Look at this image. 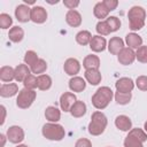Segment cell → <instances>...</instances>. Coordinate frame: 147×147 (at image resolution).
I'll return each instance as SVG.
<instances>
[{
    "instance_id": "1",
    "label": "cell",
    "mask_w": 147,
    "mask_h": 147,
    "mask_svg": "<svg viewBox=\"0 0 147 147\" xmlns=\"http://www.w3.org/2000/svg\"><path fill=\"white\" fill-rule=\"evenodd\" d=\"M113 98H114V92L111 91V88L108 86H101L92 95L91 101H92V105L94 106V108L102 110L108 107V105L110 103Z\"/></svg>"
},
{
    "instance_id": "2",
    "label": "cell",
    "mask_w": 147,
    "mask_h": 147,
    "mask_svg": "<svg viewBox=\"0 0 147 147\" xmlns=\"http://www.w3.org/2000/svg\"><path fill=\"white\" fill-rule=\"evenodd\" d=\"M127 18L130 22V29L132 31H139L145 25L146 10L140 6H133L129 9Z\"/></svg>"
},
{
    "instance_id": "3",
    "label": "cell",
    "mask_w": 147,
    "mask_h": 147,
    "mask_svg": "<svg viewBox=\"0 0 147 147\" xmlns=\"http://www.w3.org/2000/svg\"><path fill=\"white\" fill-rule=\"evenodd\" d=\"M108 124V119L102 111H94L88 124V133L92 136H100L105 132Z\"/></svg>"
},
{
    "instance_id": "4",
    "label": "cell",
    "mask_w": 147,
    "mask_h": 147,
    "mask_svg": "<svg viewBox=\"0 0 147 147\" xmlns=\"http://www.w3.org/2000/svg\"><path fill=\"white\" fill-rule=\"evenodd\" d=\"M41 133L46 139L52 140V141H61L65 136V131L63 126L57 123L44 124L41 129Z\"/></svg>"
},
{
    "instance_id": "5",
    "label": "cell",
    "mask_w": 147,
    "mask_h": 147,
    "mask_svg": "<svg viewBox=\"0 0 147 147\" xmlns=\"http://www.w3.org/2000/svg\"><path fill=\"white\" fill-rule=\"evenodd\" d=\"M36 96H37V93H36L34 90L23 88L17 94L16 106L18 108H21V109H28L29 107H31V105L36 100Z\"/></svg>"
},
{
    "instance_id": "6",
    "label": "cell",
    "mask_w": 147,
    "mask_h": 147,
    "mask_svg": "<svg viewBox=\"0 0 147 147\" xmlns=\"http://www.w3.org/2000/svg\"><path fill=\"white\" fill-rule=\"evenodd\" d=\"M6 136L11 144H21L24 140V130L18 125H13L8 127Z\"/></svg>"
},
{
    "instance_id": "7",
    "label": "cell",
    "mask_w": 147,
    "mask_h": 147,
    "mask_svg": "<svg viewBox=\"0 0 147 147\" xmlns=\"http://www.w3.org/2000/svg\"><path fill=\"white\" fill-rule=\"evenodd\" d=\"M15 17L21 23H26L31 21V8L25 3L18 5L15 8Z\"/></svg>"
},
{
    "instance_id": "8",
    "label": "cell",
    "mask_w": 147,
    "mask_h": 147,
    "mask_svg": "<svg viewBox=\"0 0 147 147\" xmlns=\"http://www.w3.org/2000/svg\"><path fill=\"white\" fill-rule=\"evenodd\" d=\"M117 60L123 65H130L136 60V52L129 47H124L117 55Z\"/></svg>"
},
{
    "instance_id": "9",
    "label": "cell",
    "mask_w": 147,
    "mask_h": 147,
    "mask_svg": "<svg viewBox=\"0 0 147 147\" xmlns=\"http://www.w3.org/2000/svg\"><path fill=\"white\" fill-rule=\"evenodd\" d=\"M134 82L130 77H122L116 80L115 87L117 92H123V93H131L132 90L134 88Z\"/></svg>"
},
{
    "instance_id": "10",
    "label": "cell",
    "mask_w": 147,
    "mask_h": 147,
    "mask_svg": "<svg viewBox=\"0 0 147 147\" xmlns=\"http://www.w3.org/2000/svg\"><path fill=\"white\" fill-rule=\"evenodd\" d=\"M77 101V98L74 93L71 92H64L61 96H60V107L64 113L70 111L71 107L75 105V102Z\"/></svg>"
},
{
    "instance_id": "11",
    "label": "cell",
    "mask_w": 147,
    "mask_h": 147,
    "mask_svg": "<svg viewBox=\"0 0 147 147\" xmlns=\"http://www.w3.org/2000/svg\"><path fill=\"white\" fill-rule=\"evenodd\" d=\"M47 20V11L41 6H33L31 8V21L37 24H42Z\"/></svg>"
},
{
    "instance_id": "12",
    "label": "cell",
    "mask_w": 147,
    "mask_h": 147,
    "mask_svg": "<svg viewBox=\"0 0 147 147\" xmlns=\"http://www.w3.org/2000/svg\"><path fill=\"white\" fill-rule=\"evenodd\" d=\"M63 70L67 75H69L71 77H75L80 71V63L77 59H74V57L67 59L64 64H63Z\"/></svg>"
},
{
    "instance_id": "13",
    "label": "cell",
    "mask_w": 147,
    "mask_h": 147,
    "mask_svg": "<svg viewBox=\"0 0 147 147\" xmlns=\"http://www.w3.org/2000/svg\"><path fill=\"white\" fill-rule=\"evenodd\" d=\"M107 40L105 37L102 36H93L91 41H90V48L92 49V52H95V53H100V52H103L106 48H107Z\"/></svg>"
},
{
    "instance_id": "14",
    "label": "cell",
    "mask_w": 147,
    "mask_h": 147,
    "mask_svg": "<svg viewBox=\"0 0 147 147\" xmlns=\"http://www.w3.org/2000/svg\"><path fill=\"white\" fill-rule=\"evenodd\" d=\"M107 48L113 55H118L119 52L124 48V40L119 37H113L107 44Z\"/></svg>"
},
{
    "instance_id": "15",
    "label": "cell",
    "mask_w": 147,
    "mask_h": 147,
    "mask_svg": "<svg viewBox=\"0 0 147 147\" xmlns=\"http://www.w3.org/2000/svg\"><path fill=\"white\" fill-rule=\"evenodd\" d=\"M115 126L124 132H129L132 129V121L126 115H118L115 118Z\"/></svg>"
},
{
    "instance_id": "16",
    "label": "cell",
    "mask_w": 147,
    "mask_h": 147,
    "mask_svg": "<svg viewBox=\"0 0 147 147\" xmlns=\"http://www.w3.org/2000/svg\"><path fill=\"white\" fill-rule=\"evenodd\" d=\"M82 15L79 11H77L76 9L72 10H68L65 14V22L72 26V28H78L82 24Z\"/></svg>"
},
{
    "instance_id": "17",
    "label": "cell",
    "mask_w": 147,
    "mask_h": 147,
    "mask_svg": "<svg viewBox=\"0 0 147 147\" xmlns=\"http://www.w3.org/2000/svg\"><path fill=\"white\" fill-rule=\"evenodd\" d=\"M84 77L86 79V82L91 85H98L99 83H101L102 76L101 72L99 71V69H87L84 72Z\"/></svg>"
},
{
    "instance_id": "18",
    "label": "cell",
    "mask_w": 147,
    "mask_h": 147,
    "mask_svg": "<svg viewBox=\"0 0 147 147\" xmlns=\"http://www.w3.org/2000/svg\"><path fill=\"white\" fill-rule=\"evenodd\" d=\"M125 42L129 46V48H131V49H138L139 47L142 46V38L138 33L131 32V33H127L125 36Z\"/></svg>"
},
{
    "instance_id": "19",
    "label": "cell",
    "mask_w": 147,
    "mask_h": 147,
    "mask_svg": "<svg viewBox=\"0 0 147 147\" xmlns=\"http://www.w3.org/2000/svg\"><path fill=\"white\" fill-rule=\"evenodd\" d=\"M18 93V86L16 83L2 84L0 87V95L2 98H11Z\"/></svg>"
},
{
    "instance_id": "20",
    "label": "cell",
    "mask_w": 147,
    "mask_h": 147,
    "mask_svg": "<svg viewBox=\"0 0 147 147\" xmlns=\"http://www.w3.org/2000/svg\"><path fill=\"white\" fill-rule=\"evenodd\" d=\"M69 88L72 91V92H83L86 87V82L85 79H83L82 77L79 76H75V77H71L70 80H69Z\"/></svg>"
},
{
    "instance_id": "21",
    "label": "cell",
    "mask_w": 147,
    "mask_h": 147,
    "mask_svg": "<svg viewBox=\"0 0 147 147\" xmlns=\"http://www.w3.org/2000/svg\"><path fill=\"white\" fill-rule=\"evenodd\" d=\"M31 74L30 67H28L25 63L24 64H18L15 67V80L17 83H23L24 79Z\"/></svg>"
},
{
    "instance_id": "22",
    "label": "cell",
    "mask_w": 147,
    "mask_h": 147,
    "mask_svg": "<svg viewBox=\"0 0 147 147\" xmlns=\"http://www.w3.org/2000/svg\"><path fill=\"white\" fill-rule=\"evenodd\" d=\"M0 79L3 83H10L13 79H15V68L10 65H3L0 69Z\"/></svg>"
},
{
    "instance_id": "23",
    "label": "cell",
    "mask_w": 147,
    "mask_h": 147,
    "mask_svg": "<svg viewBox=\"0 0 147 147\" xmlns=\"http://www.w3.org/2000/svg\"><path fill=\"white\" fill-rule=\"evenodd\" d=\"M86 110H87V107H86V105L83 102V101H76L75 102V105L71 107V109H70V114H71V116L72 117H75V118H79V117H83L85 114H86Z\"/></svg>"
},
{
    "instance_id": "24",
    "label": "cell",
    "mask_w": 147,
    "mask_h": 147,
    "mask_svg": "<svg viewBox=\"0 0 147 147\" xmlns=\"http://www.w3.org/2000/svg\"><path fill=\"white\" fill-rule=\"evenodd\" d=\"M45 117L49 123H57L61 119V111L56 107L49 106L45 110Z\"/></svg>"
},
{
    "instance_id": "25",
    "label": "cell",
    "mask_w": 147,
    "mask_h": 147,
    "mask_svg": "<svg viewBox=\"0 0 147 147\" xmlns=\"http://www.w3.org/2000/svg\"><path fill=\"white\" fill-rule=\"evenodd\" d=\"M8 38L13 42H21L23 40V38H24V30L18 25L13 26V28L9 29Z\"/></svg>"
},
{
    "instance_id": "26",
    "label": "cell",
    "mask_w": 147,
    "mask_h": 147,
    "mask_svg": "<svg viewBox=\"0 0 147 147\" xmlns=\"http://www.w3.org/2000/svg\"><path fill=\"white\" fill-rule=\"evenodd\" d=\"M83 67L85 68V70H87V69H99L100 68L99 56L94 55V54H90V55L85 56V59L83 61Z\"/></svg>"
},
{
    "instance_id": "27",
    "label": "cell",
    "mask_w": 147,
    "mask_h": 147,
    "mask_svg": "<svg viewBox=\"0 0 147 147\" xmlns=\"http://www.w3.org/2000/svg\"><path fill=\"white\" fill-rule=\"evenodd\" d=\"M110 11L105 7V5L102 2H96L94 8H93V14L96 18H99L100 21H102L103 18H107L108 17V14Z\"/></svg>"
},
{
    "instance_id": "28",
    "label": "cell",
    "mask_w": 147,
    "mask_h": 147,
    "mask_svg": "<svg viewBox=\"0 0 147 147\" xmlns=\"http://www.w3.org/2000/svg\"><path fill=\"white\" fill-rule=\"evenodd\" d=\"M37 79H38V88L40 91H47V90H49L52 87V83L53 82H52V78L48 75H46V74L39 75L37 77Z\"/></svg>"
},
{
    "instance_id": "29",
    "label": "cell",
    "mask_w": 147,
    "mask_h": 147,
    "mask_svg": "<svg viewBox=\"0 0 147 147\" xmlns=\"http://www.w3.org/2000/svg\"><path fill=\"white\" fill-rule=\"evenodd\" d=\"M92 34L90 31L87 30H82L79 31L77 34H76V41L77 44L82 45V46H85V45H90V41L92 39Z\"/></svg>"
},
{
    "instance_id": "30",
    "label": "cell",
    "mask_w": 147,
    "mask_h": 147,
    "mask_svg": "<svg viewBox=\"0 0 147 147\" xmlns=\"http://www.w3.org/2000/svg\"><path fill=\"white\" fill-rule=\"evenodd\" d=\"M30 70L34 75H38V76L42 75L47 70V63H46V61L44 59H39L32 67H30Z\"/></svg>"
},
{
    "instance_id": "31",
    "label": "cell",
    "mask_w": 147,
    "mask_h": 147,
    "mask_svg": "<svg viewBox=\"0 0 147 147\" xmlns=\"http://www.w3.org/2000/svg\"><path fill=\"white\" fill-rule=\"evenodd\" d=\"M114 98H115V101L116 103L121 105V106H124V105H127L131 99H132V94L131 93H123V92H115L114 94Z\"/></svg>"
},
{
    "instance_id": "32",
    "label": "cell",
    "mask_w": 147,
    "mask_h": 147,
    "mask_svg": "<svg viewBox=\"0 0 147 147\" xmlns=\"http://www.w3.org/2000/svg\"><path fill=\"white\" fill-rule=\"evenodd\" d=\"M23 85H24V88H28V90H34L38 87V79L37 77L33 75V74H30L23 82Z\"/></svg>"
},
{
    "instance_id": "33",
    "label": "cell",
    "mask_w": 147,
    "mask_h": 147,
    "mask_svg": "<svg viewBox=\"0 0 147 147\" xmlns=\"http://www.w3.org/2000/svg\"><path fill=\"white\" fill-rule=\"evenodd\" d=\"M95 30H96V32H98V34L99 36H108V34H110V28L108 26V24H107V22H106V20L105 21H99L98 23H96V26H95Z\"/></svg>"
},
{
    "instance_id": "34",
    "label": "cell",
    "mask_w": 147,
    "mask_h": 147,
    "mask_svg": "<svg viewBox=\"0 0 147 147\" xmlns=\"http://www.w3.org/2000/svg\"><path fill=\"white\" fill-rule=\"evenodd\" d=\"M127 134H130V136H132V137L137 138V139H138V140H140L141 142L147 141V133H146L142 129H139V127L131 129V130L129 131V133H127Z\"/></svg>"
},
{
    "instance_id": "35",
    "label": "cell",
    "mask_w": 147,
    "mask_h": 147,
    "mask_svg": "<svg viewBox=\"0 0 147 147\" xmlns=\"http://www.w3.org/2000/svg\"><path fill=\"white\" fill-rule=\"evenodd\" d=\"M38 60H39V57L34 51H28L24 55V63L28 67H32Z\"/></svg>"
},
{
    "instance_id": "36",
    "label": "cell",
    "mask_w": 147,
    "mask_h": 147,
    "mask_svg": "<svg viewBox=\"0 0 147 147\" xmlns=\"http://www.w3.org/2000/svg\"><path fill=\"white\" fill-rule=\"evenodd\" d=\"M106 22H107L108 26L110 28V31L111 32H116L121 28V21L116 16H108L106 18Z\"/></svg>"
},
{
    "instance_id": "37",
    "label": "cell",
    "mask_w": 147,
    "mask_h": 147,
    "mask_svg": "<svg viewBox=\"0 0 147 147\" xmlns=\"http://www.w3.org/2000/svg\"><path fill=\"white\" fill-rule=\"evenodd\" d=\"M144 142H141L140 140H138L137 138L127 134L124 139V147H144L142 145Z\"/></svg>"
},
{
    "instance_id": "38",
    "label": "cell",
    "mask_w": 147,
    "mask_h": 147,
    "mask_svg": "<svg viewBox=\"0 0 147 147\" xmlns=\"http://www.w3.org/2000/svg\"><path fill=\"white\" fill-rule=\"evenodd\" d=\"M13 24V18L10 17V15L6 14V13H2L0 14V28L6 30V29H9Z\"/></svg>"
},
{
    "instance_id": "39",
    "label": "cell",
    "mask_w": 147,
    "mask_h": 147,
    "mask_svg": "<svg viewBox=\"0 0 147 147\" xmlns=\"http://www.w3.org/2000/svg\"><path fill=\"white\" fill-rule=\"evenodd\" d=\"M136 59L140 63H147V46H141L136 51Z\"/></svg>"
},
{
    "instance_id": "40",
    "label": "cell",
    "mask_w": 147,
    "mask_h": 147,
    "mask_svg": "<svg viewBox=\"0 0 147 147\" xmlns=\"http://www.w3.org/2000/svg\"><path fill=\"white\" fill-rule=\"evenodd\" d=\"M136 86L140 91H147V76H139L134 82Z\"/></svg>"
},
{
    "instance_id": "41",
    "label": "cell",
    "mask_w": 147,
    "mask_h": 147,
    "mask_svg": "<svg viewBox=\"0 0 147 147\" xmlns=\"http://www.w3.org/2000/svg\"><path fill=\"white\" fill-rule=\"evenodd\" d=\"M102 3L105 5V7H106L109 11L115 10V9L117 8V6H118V1H117V0H103Z\"/></svg>"
},
{
    "instance_id": "42",
    "label": "cell",
    "mask_w": 147,
    "mask_h": 147,
    "mask_svg": "<svg viewBox=\"0 0 147 147\" xmlns=\"http://www.w3.org/2000/svg\"><path fill=\"white\" fill-rule=\"evenodd\" d=\"M75 147H92V142L86 138H80L76 141Z\"/></svg>"
},
{
    "instance_id": "43",
    "label": "cell",
    "mask_w": 147,
    "mask_h": 147,
    "mask_svg": "<svg viewBox=\"0 0 147 147\" xmlns=\"http://www.w3.org/2000/svg\"><path fill=\"white\" fill-rule=\"evenodd\" d=\"M63 5L69 10H72V9H76V7L79 6V1L78 0H64L63 1Z\"/></svg>"
},
{
    "instance_id": "44",
    "label": "cell",
    "mask_w": 147,
    "mask_h": 147,
    "mask_svg": "<svg viewBox=\"0 0 147 147\" xmlns=\"http://www.w3.org/2000/svg\"><path fill=\"white\" fill-rule=\"evenodd\" d=\"M0 109H1V114H2V116H1V121H0V124L1 125H3V123H5V121H6V108H5V106H0Z\"/></svg>"
},
{
    "instance_id": "45",
    "label": "cell",
    "mask_w": 147,
    "mask_h": 147,
    "mask_svg": "<svg viewBox=\"0 0 147 147\" xmlns=\"http://www.w3.org/2000/svg\"><path fill=\"white\" fill-rule=\"evenodd\" d=\"M6 138H7V136H5L3 133H1V134H0V139H1V145H0V146H1V147H3V146H5Z\"/></svg>"
},
{
    "instance_id": "46",
    "label": "cell",
    "mask_w": 147,
    "mask_h": 147,
    "mask_svg": "<svg viewBox=\"0 0 147 147\" xmlns=\"http://www.w3.org/2000/svg\"><path fill=\"white\" fill-rule=\"evenodd\" d=\"M23 1H24V3H25V5L28 3V6H29V5H33V3H34V0H29V1H28V0H23Z\"/></svg>"
},
{
    "instance_id": "47",
    "label": "cell",
    "mask_w": 147,
    "mask_h": 147,
    "mask_svg": "<svg viewBox=\"0 0 147 147\" xmlns=\"http://www.w3.org/2000/svg\"><path fill=\"white\" fill-rule=\"evenodd\" d=\"M144 131L147 133V121L145 122V124H144Z\"/></svg>"
},
{
    "instance_id": "48",
    "label": "cell",
    "mask_w": 147,
    "mask_h": 147,
    "mask_svg": "<svg viewBox=\"0 0 147 147\" xmlns=\"http://www.w3.org/2000/svg\"><path fill=\"white\" fill-rule=\"evenodd\" d=\"M16 147H29V146H26V145H22V144H18Z\"/></svg>"
},
{
    "instance_id": "49",
    "label": "cell",
    "mask_w": 147,
    "mask_h": 147,
    "mask_svg": "<svg viewBox=\"0 0 147 147\" xmlns=\"http://www.w3.org/2000/svg\"><path fill=\"white\" fill-rule=\"evenodd\" d=\"M108 147H110V146H108Z\"/></svg>"
}]
</instances>
